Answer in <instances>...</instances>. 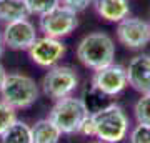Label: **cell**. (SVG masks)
Here are the masks:
<instances>
[{"label": "cell", "mask_w": 150, "mask_h": 143, "mask_svg": "<svg viewBox=\"0 0 150 143\" xmlns=\"http://www.w3.org/2000/svg\"><path fill=\"white\" fill-rule=\"evenodd\" d=\"M90 143H105V142H100V140H97V142H90Z\"/></svg>", "instance_id": "23"}, {"label": "cell", "mask_w": 150, "mask_h": 143, "mask_svg": "<svg viewBox=\"0 0 150 143\" xmlns=\"http://www.w3.org/2000/svg\"><path fill=\"white\" fill-rule=\"evenodd\" d=\"M92 4H93V0H60V5L67 7L70 10L77 12V13L87 10Z\"/></svg>", "instance_id": "20"}, {"label": "cell", "mask_w": 150, "mask_h": 143, "mask_svg": "<svg viewBox=\"0 0 150 143\" xmlns=\"http://www.w3.org/2000/svg\"><path fill=\"white\" fill-rule=\"evenodd\" d=\"M134 117L137 123L150 125V93H145L135 101L134 105Z\"/></svg>", "instance_id": "16"}, {"label": "cell", "mask_w": 150, "mask_h": 143, "mask_svg": "<svg viewBox=\"0 0 150 143\" xmlns=\"http://www.w3.org/2000/svg\"><path fill=\"white\" fill-rule=\"evenodd\" d=\"M17 122V111L13 106L0 100V137Z\"/></svg>", "instance_id": "18"}, {"label": "cell", "mask_w": 150, "mask_h": 143, "mask_svg": "<svg viewBox=\"0 0 150 143\" xmlns=\"http://www.w3.org/2000/svg\"><path fill=\"white\" fill-rule=\"evenodd\" d=\"M129 87L127 68L123 65L112 63L95 70L92 75V88H95L103 97H117Z\"/></svg>", "instance_id": "7"}, {"label": "cell", "mask_w": 150, "mask_h": 143, "mask_svg": "<svg viewBox=\"0 0 150 143\" xmlns=\"http://www.w3.org/2000/svg\"><path fill=\"white\" fill-rule=\"evenodd\" d=\"M7 72H5V68H4V65L0 63V88H2V85H4V82H5V78H7Z\"/></svg>", "instance_id": "21"}, {"label": "cell", "mask_w": 150, "mask_h": 143, "mask_svg": "<svg viewBox=\"0 0 150 143\" xmlns=\"http://www.w3.org/2000/svg\"><path fill=\"white\" fill-rule=\"evenodd\" d=\"M79 87V75L72 67L55 65L43 75L42 92L52 100H60L70 97Z\"/></svg>", "instance_id": "5"}, {"label": "cell", "mask_w": 150, "mask_h": 143, "mask_svg": "<svg viewBox=\"0 0 150 143\" xmlns=\"http://www.w3.org/2000/svg\"><path fill=\"white\" fill-rule=\"evenodd\" d=\"M129 143H150V125L137 123L129 132Z\"/></svg>", "instance_id": "19"}, {"label": "cell", "mask_w": 150, "mask_h": 143, "mask_svg": "<svg viewBox=\"0 0 150 143\" xmlns=\"http://www.w3.org/2000/svg\"><path fill=\"white\" fill-rule=\"evenodd\" d=\"M30 15L42 17L60 5V0H25Z\"/></svg>", "instance_id": "17"}, {"label": "cell", "mask_w": 150, "mask_h": 143, "mask_svg": "<svg viewBox=\"0 0 150 143\" xmlns=\"http://www.w3.org/2000/svg\"><path fill=\"white\" fill-rule=\"evenodd\" d=\"M38 27L45 37L60 40L62 37L70 35L79 27V13L64 5H59L38 18Z\"/></svg>", "instance_id": "6"}, {"label": "cell", "mask_w": 150, "mask_h": 143, "mask_svg": "<svg viewBox=\"0 0 150 143\" xmlns=\"http://www.w3.org/2000/svg\"><path fill=\"white\" fill-rule=\"evenodd\" d=\"M28 8L25 0H0V22L10 23L15 20L28 18Z\"/></svg>", "instance_id": "14"}, {"label": "cell", "mask_w": 150, "mask_h": 143, "mask_svg": "<svg viewBox=\"0 0 150 143\" xmlns=\"http://www.w3.org/2000/svg\"><path fill=\"white\" fill-rule=\"evenodd\" d=\"M125 68H127V78H129L130 87L134 90H137L139 93H142V95L150 93V55L149 53L135 55Z\"/></svg>", "instance_id": "11"}, {"label": "cell", "mask_w": 150, "mask_h": 143, "mask_svg": "<svg viewBox=\"0 0 150 143\" xmlns=\"http://www.w3.org/2000/svg\"><path fill=\"white\" fill-rule=\"evenodd\" d=\"M65 48L64 42H60L59 38L52 37H38L32 47L28 48V55L32 58L33 63L38 67H45V68H52L64 58Z\"/></svg>", "instance_id": "10"}, {"label": "cell", "mask_w": 150, "mask_h": 143, "mask_svg": "<svg viewBox=\"0 0 150 143\" xmlns=\"http://www.w3.org/2000/svg\"><path fill=\"white\" fill-rule=\"evenodd\" d=\"M117 38L129 50H142L150 43V22L140 17H127L117 23Z\"/></svg>", "instance_id": "8"}, {"label": "cell", "mask_w": 150, "mask_h": 143, "mask_svg": "<svg viewBox=\"0 0 150 143\" xmlns=\"http://www.w3.org/2000/svg\"><path fill=\"white\" fill-rule=\"evenodd\" d=\"M62 132L50 118H42L32 127L33 143H59Z\"/></svg>", "instance_id": "13"}, {"label": "cell", "mask_w": 150, "mask_h": 143, "mask_svg": "<svg viewBox=\"0 0 150 143\" xmlns=\"http://www.w3.org/2000/svg\"><path fill=\"white\" fill-rule=\"evenodd\" d=\"M77 58L83 67L93 72L112 65L115 58V43L112 37L103 32L85 35L77 45Z\"/></svg>", "instance_id": "2"}, {"label": "cell", "mask_w": 150, "mask_h": 143, "mask_svg": "<svg viewBox=\"0 0 150 143\" xmlns=\"http://www.w3.org/2000/svg\"><path fill=\"white\" fill-rule=\"evenodd\" d=\"M0 142L2 143H33L32 127L27 125L25 122L17 120V122L0 137Z\"/></svg>", "instance_id": "15"}, {"label": "cell", "mask_w": 150, "mask_h": 143, "mask_svg": "<svg viewBox=\"0 0 150 143\" xmlns=\"http://www.w3.org/2000/svg\"><path fill=\"white\" fill-rule=\"evenodd\" d=\"M88 115L90 113L82 98L70 95L55 100L52 110L48 113V118L57 125L62 135H74V133H80L82 123L85 122Z\"/></svg>", "instance_id": "3"}, {"label": "cell", "mask_w": 150, "mask_h": 143, "mask_svg": "<svg viewBox=\"0 0 150 143\" xmlns=\"http://www.w3.org/2000/svg\"><path fill=\"white\" fill-rule=\"evenodd\" d=\"M4 52V38H2V33H0V55Z\"/></svg>", "instance_id": "22"}, {"label": "cell", "mask_w": 150, "mask_h": 143, "mask_svg": "<svg viewBox=\"0 0 150 143\" xmlns=\"http://www.w3.org/2000/svg\"><path fill=\"white\" fill-rule=\"evenodd\" d=\"M2 100L15 110L28 108L38 100L40 90L35 80L22 73H8L0 88Z\"/></svg>", "instance_id": "4"}, {"label": "cell", "mask_w": 150, "mask_h": 143, "mask_svg": "<svg viewBox=\"0 0 150 143\" xmlns=\"http://www.w3.org/2000/svg\"><path fill=\"white\" fill-rule=\"evenodd\" d=\"M92 5L100 18L113 23H118L130 15L129 0H93Z\"/></svg>", "instance_id": "12"}, {"label": "cell", "mask_w": 150, "mask_h": 143, "mask_svg": "<svg viewBox=\"0 0 150 143\" xmlns=\"http://www.w3.org/2000/svg\"><path fill=\"white\" fill-rule=\"evenodd\" d=\"M93 123V137L105 143H120L129 137L130 120L122 105L108 103L90 113Z\"/></svg>", "instance_id": "1"}, {"label": "cell", "mask_w": 150, "mask_h": 143, "mask_svg": "<svg viewBox=\"0 0 150 143\" xmlns=\"http://www.w3.org/2000/svg\"><path fill=\"white\" fill-rule=\"evenodd\" d=\"M2 38H4V45L10 50H27L28 52V48L38 38V33L35 25L28 18H22V20L5 23Z\"/></svg>", "instance_id": "9"}]
</instances>
